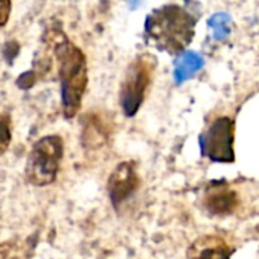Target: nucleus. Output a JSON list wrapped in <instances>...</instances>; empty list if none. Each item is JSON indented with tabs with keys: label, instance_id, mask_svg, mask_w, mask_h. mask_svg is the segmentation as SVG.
<instances>
[{
	"label": "nucleus",
	"instance_id": "f257e3e1",
	"mask_svg": "<svg viewBox=\"0 0 259 259\" xmlns=\"http://www.w3.org/2000/svg\"><path fill=\"white\" fill-rule=\"evenodd\" d=\"M53 52L58 61V73L61 80L62 112L65 118H71L80 109L87 90V58L83 52L61 32H58V38L55 39Z\"/></svg>",
	"mask_w": 259,
	"mask_h": 259
},
{
	"label": "nucleus",
	"instance_id": "f03ea898",
	"mask_svg": "<svg viewBox=\"0 0 259 259\" xmlns=\"http://www.w3.org/2000/svg\"><path fill=\"white\" fill-rule=\"evenodd\" d=\"M196 18L178 5L155 9L146 20V35L168 55H179L193 39Z\"/></svg>",
	"mask_w": 259,
	"mask_h": 259
},
{
	"label": "nucleus",
	"instance_id": "7ed1b4c3",
	"mask_svg": "<svg viewBox=\"0 0 259 259\" xmlns=\"http://www.w3.org/2000/svg\"><path fill=\"white\" fill-rule=\"evenodd\" d=\"M64 155V143L58 135H47L38 140L26 162V179L33 187H46L55 182L61 159Z\"/></svg>",
	"mask_w": 259,
	"mask_h": 259
},
{
	"label": "nucleus",
	"instance_id": "20e7f679",
	"mask_svg": "<svg viewBox=\"0 0 259 259\" xmlns=\"http://www.w3.org/2000/svg\"><path fill=\"white\" fill-rule=\"evenodd\" d=\"M155 58L150 55L137 56L126 70L120 87V105L127 117H132L140 109L146 93L152 83L155 71Z\"/></svg>",
	"mask_w": 259,
	"mask_h": 259
},
{
	"label": "nucleus",
	"instance_id": "39448f33",
	"mask_svg": "<svg viewBox=\"0 0 259 259\" xmlns=\"http://www.w3.org/2000/svg\"><path fill=\"white\" fill-rule=\"evenodd\" d=\"M234 138H235V124L231 118L222 117L217 118L208 131H205L199 144L202 153L214 162H234Z\"/></svg>",
	"mask_w": 259,
	"mask_h": 259
},
{
	"label": "nucleus",
	"instance_id": "423d86ee",
	"mask_svg": "<svg viewBox=\"0 0 259 259\" xmlns=\"http://www.w3.org/2000/svg\"><path fill=\"white\" fill-rule=\"evenodd\" d=\"M140 179L137 173V165L132 161L120 162L111 173L108 181V194L115 208L126 202L138 188Z\"/></svg>",
	"mask_w": 259,
	"mask_h": 259
},
{
	"label": "nucleus",
	"instance_id": "0eeeda50",
	"mask_svg": "<svg viewBox=\"0 0 259 259\" xmlns=\"http://www.w3.org/2000/svg\"><path fill=\"white\" fill-rule=\"evenodd\" d=\"M234 247L217 235H205L197 238L188 249V258H226L232 256Z\"/></svg>",
	"mask_w": 259,
	"mask_h": 259
},
{
	"label": "nucleus",
	"instance_id": "6e6552de",
	"mask_svg": "<svg viewBox=\"0 0 259 259\" xmlns=\"http://www.w3.org/2000/svg\"><path fill=\"white\" fill-rule=\"evenodd\" d=\"M205 206L211 214L215 215H228L235 211L238 206V196L234 190L220 185L208 190L205 196Z\"/></svg>",
	"mask_w": 259,
	"mask_h": 259
},
{
	"label": "nucleus",
	"instance_id": "1a4fd4ad",
	"mask_svg": "<svg viewBox=\"0 0 259 259\" xmlns=\"http://www.w3.org/2000/svg\"><path fill=\"white\" fill-rule=\"evenodd\" d=\"M108 135L103 126H100L96 121H90L88 124H85L83 132H82V144L87 149H94L99 147L102 144H105Z\"/></svg>",
	"mask_w": 259,
	"mask_h": 259
},
{
	"label": "nucleus",
	"instance_id": "9d476101",
	"mask_svg": "<svg viewBox=\"0 0 259 259\" xmlns=\"http://www.w3.org/2000/svg\"><path fill=\"white\" fill-rule=\"evenodd\" d=\"M12 140L11 132V118L6 114H0V155H3Z\"/></svg>",
	"mask_w": 259,
	"mask_h": 259
},
{
	"label": "nucleus",
	"instance_id": "9b49d317",
	"mask_svg": "<svg viewBox=\"0 0 259 259\" xmlns=\"http://www.w3.org/2000/svg\"><path fill=\"white\" fill-rule=\"evenodd\" d=\"M35 71H26L24 74H21L17 80V85L23 90H29L33 83H35Z\"/></svg>",
	"mask_w": 259,
	"mask_h": 259
},
{
	"label": "nucleus",
	"instance_id": "f8f14e48",
	"mask_svg": "<svg viewBox=\"0 0 259 259\" xmlns=\"http://www.w3.org/2000/svg\"><path fill=\"white\" fill-rule=\"evenodd\" d=\"M11 9H12L11 0H0V27H3L8 23Z\"/></svg>",
	"mask_w": 259,
	"mask_h": 259
}]
</instances>
